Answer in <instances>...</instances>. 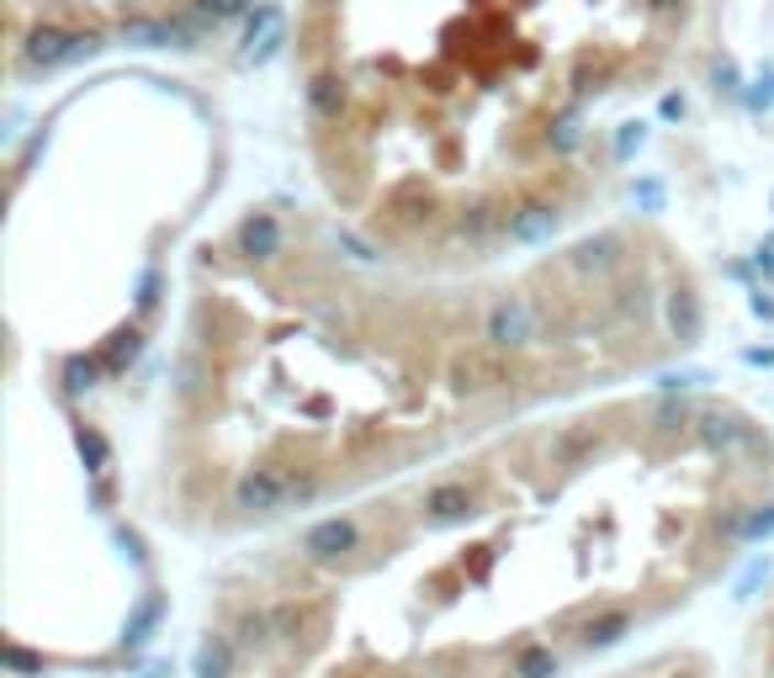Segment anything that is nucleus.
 <instances>
[{
	"mask_svg": "<svg viewBox=\"0 0 774 678\" xmlns=\"http://www.w3.org/2000/svg\"><path fill=\"white\" fill-rule=\"evenodd\" d=\"M483 340L494 355H515L526 345H537V308L526 297H499L488 313H483Z\"/></svg>",
	"mask_w": 774,
	"mask_h": 678,
	"instance_id": "f257e3e1",
	"label": "nucleus"
},
{
	"mask_svg": "<svg viewBox=\"0 0 774 678\" xmlns=\"http://www.w3.org/2000/svg\"><path fill=\"white\" fill-rule=\"evenodd\" d=\"M292 488H298V473L287 467H255L234 482V509L244 514H276V509H292Z\"/></svg>",
	"mask_w": 774,
	"mask_h": 678,
	"instance_id": "f03ea898",
	"label": "nucleus"
},
{
	"mask_svg": "<svg viewBox=\"0 0 774 678\" xmlns=\"http://www.w3.org/2000/svg\"><path fill=\"white\" fill-rule=\"evenodd\" d=\"M351 552H361L356 520H319L313 531H302V557L308 562H340Z\"/></svg>",
	"mask_w": 774,
	"mask_h": 678,
	"instance_id": "7ed1b4c3",
	"label": "nucleus"
},
{
	"mask_svg": "<svg viewBox=\"0 0 774 678\" xmlns=\"http://www.w3.org/2000/svg\"><path fill=\"white\" fill-rule=\"evenodd\" d=\"M473 514V488L467 482H435L424 499H419V520L430 531H446V525H462Z\"/></svg>",
	"mask_w": 774,
	"mask_h": 678,
	"instance_id": "20e7f679",
	"label": "nucleus"
},
{
	"mask_svg": "<svg viewBox=\"0 0 774 678\" xmlns=\"http://www.w3.org/2000/svg\"><path fill=\"white\" fill-rule=\"evenodd\" d=\"M239 642H234V631H208L202 642H197V657H191V674L197 678H234L239 668Z\"/></svg>",
	"mask_w": 774,
	"mask_h": 678,
	"instance_id": "39448f33",
	"label": "nucleus"
},
{
	"mask_svg": "<svg viewBox=\"0 0 774 678\" xmlns=\"http://www.w3.org/2000/svg\"><path fill=\"white\" fill-rule=\"evenodd\" d=\"M451 382L462 387V392H488V387H505L509 382V366L499 360V355H456L451 360Z\"/></svg>",
	"mask_w": 774,
	"mask_h": 678,
	"instance_id": "423d86ee",
	"label": "nucleus"
},
{
	"mask_svg": "<svg viewBox=\"0 0 774 678\" xmlns=\"http://www.w3.org/2000/svg\"><path fill=\"white\" fill-rule=\"evenodd\" d=\"M631 625H637V620H631V610H621V604H616V610H595L589 620H578V642L589 652H605V647H616V642H626Z\"/></svg>",
	"mask_w": 774,
	"mask_h": 678,
	"instance_id": "0eeeda50",
	"label": "nucleus"
},
{
	"mask_svg": "<svg viewBox=\"0 0 774 678\" xmlns=\"http://www.w3.org/2000/svg\"><path fill=\"white\" fill-rule=\"evenodd\" d=\"M234 642L244 657H266L270 647H281V642H276V625H270V610H239Z\"/></svg>",
	"mask_w": 774,
	"mask_h": 678,
	"instance_id": "6e6552de",
	"label": "nucleus"
},
{
	"mask_svg": "<svg viewBox=\"0 0 774 678\" xmlns=\"http://www.w3.org/2000/svg\"><path fill=\"white\" fill-rule=\"evenodd\" d=\"M64 59H75V37L64 27H37L27 37V48H22V64H32V69H48V64Z\"/></svg>",
	"mask_w": 774,
	"mask_h": 678,
	"instance_id": "1a4fd4ad",
	"label": "nucleus"
},
{
	"mask_svg": "<svg viewBox=\"0 0 774 678\" xmlns=\"http://www.w3.org/2000/svg\"><path fill=\"white\" fill-rule=\"evenodd\" d=\"M716 531L732 535V541H764V535H774V503H748V509H732L727 520H716Z\"/></svg>",
	"mask_w": 774,
	"mask_h": 678,
	"instance_id": "9d476101",
	"label": "nucleus"
},
{
	"mask_svg": "<svg viewBox=\"0 0 774 678\" xmlns=\"http://www.w3.org/2000/svg\"><path fill=\"white\" fill-rule=\"evenodd\" d=\"M239 249H244L250 260H270V255L281 249V229H276V218H270V212H250V218L239 223Z\"/></svg>",
	"mask_w": 774,
	"mask_h": 678,
	"instance_id": "9b49d317",
	"label": "nucleus"
},
{
	"mask_svg": "<svg viewBox=\"0 0 774 678\" xmlns=\"http://www.w3.org/2000/svg\"><path fill=\"white\" fill-rule=\"evenodd\" d=\"M552 234H557V212L546 202H526L520 212H509V238L515 244H541Z\"/></svg>",
	"mask_w": 774,
	"mask_h": 678,
	"instance_id": "f8f14e48",
	"label": "nucleus"
},
{
	"mask_svg": "<svg viewBox=\"0 0 774 678\" xmlns=\"http://www.w3.org/2000/svg\"><path fill=\"white\" fill-rule=\"evenodd\" d=\"M595 451H599V430H595V424H573V430H563V435L552 441L546 456H552L557 467H578V462H584V456H595Z\"/></svg>",
	"mask_w": 774,
	"mask_h": 678,
	"instance_id": "ddd939ff",
	"label": "nucleus"
},
{
	"mask_svg": "<svg viewBox=\"0 0 774 678\" xmlns=\"http://www.w3.org/2000/svg\"><path fill=\"white\" fill-rule=\"evenodd\" d=\"M563 674V657L546 647V642H526L509 663V678H557Z\"/></svg>",
	"mask_w": 774,
	"mask_h": 678,
	"instance_id": "4468645a",
	"label": "nucleus"
},
{
	"mask_svg": "<svg viewBox=\"0 0 774 678\" xmlns=\"http://www.w3.org/2000/svg\"><path fill=\"white\" fill-rule=\"evenodd\" d=\"M159 615H165V599H159V593H150V599H144V604L133 610V620H128V631H122V642H128V647L139 652V647H144V642H150V636H154V631H159Z\"/></svg>",
	"mask_w": 774,
	"mask_h": 678,
	"instance_id": "2eb2a0df",
	"label": "nucleus"
},
{
	"mask_svg": "<svg viewBox=\"0 0 774 678\" xmlns=\"http://www.w3.org/2000/svg\"><path fill=\"white\" fill-rule=\"evenodd\" d=\"M668 324H674V334H679V345H695L700 340V302L689 292L674 297V308H668Z\"/></svg>",
	"mask_w": 774,
	"mask_h": 678,
	"instance_id": "dca6fc26",
	"label": "nucleus"
},
{
	"mask_svg": "<svg viewBox=\"0 0 774 678\" xmlns=\"http://www.w3.org/2000/svg\"><path fill=\"white\" fill-rule=\"evenodd\" d=\"M139 351H144V334H139V329H128V334H118V340L101 351V360H107V371H128V366L139 360Z\"/></svg>",
	"mask_w": 774,
	"mask_h": 678,
	"instance_id": "f3484780",
	"label": "nucleus"
},
{
	"mask_svg": "<svg viewBox=\"0 0 774 678\" xmlns=\"http://www.w3.org/2000/svg\"><path fill=\"white\" fill-rule=\"evenodd\" d=\"M244 5H250V0H197V11H191L186 22H191V27L202 32V27H218V22H229V16H239Z\"/></svg>",
	"mask_w": 774,
	"mask_h": 678,
	"instance_id": "a211bd4d",
	"label": "nucleus"
},
{
	"mask_svg": "<svg viewBox=\"0 0 774 678\" xmlns=\"http://www.w3.org/2000/svg\"><path fill=\"white\" fill-rule=\"evenodd\" d=\"M308 101H313L324 118H340V107H345V90H340V80H334V75H319V80L308 86Z\"/></svg>",
	"mask_w": 774,
	"mask_h": 678,
	"instance_id": "6ab92c4d",
	"label": "nucleus"
},
{
	"mask_svg": "<svg viewBox=\"0 0 774 678\" xmlns=\"http://www.w3.org/2000/svg\"><path fill=\"white\" fill-rule=\"evenodd\" d=\"M75 441H80V456L90 462V473H107V467H112V451H107V441H101L96 430L80 424V430H75Z\"/></svg>",
	"mask_w": 774,
	"mask_h": 678,
	"instance_id": "aec40b11",
	"label": "nucleus"
},
{
	"mask_svg": "<svg viewBox=\"0 0 774 678\" xmlns=\"http://www.w3.org/2000/svg\"><path fill=\"white\" fill-rule=\"evenodd\" d=\"M270 625H276V642H298L302 636V610L298 604H270Z\"/></svg>",
	"mask_w": 774,
	"mask_h": 678,
	"instance_id": "412c9836",
	"label": "nucleus"
},
{
	"mask_svg": "<svg viewBox=\"0 0 774 678\" xmlns=\"http://www.w3.org/2000/svg\"><path fill=\"white\" fill-rule=\"evenodd\" d=\"M610 249H616V238L578 244V249H573V270H605V266H610Z\"/></svg>",
	"mask_w": 774,
	"mask_h": 678,
	"instance_id": "4be33fe9",
	"label": "nucleus"
},
{
	"mask_svg": "<svg viewBox=\"0 0 774 678\" xmlns=\"http://www.w3.org/2000/svg\"><path fill=\"white\" fill-rule=\"evenodd\" d=\"M64 387H69V392H90V387H96V360L75 355V360L64 366Z\"/></svg>",
	"mask_w": 774,
	"mask_h": 678,
	"instance_id": "5701e85b",
	"label": "nucleus"
},
{
	"mask_svg": "<svg viewBox=\"0 0 774 678\" xmlns=\"http://www.w3.org/2000/svg\"><path fill=\"white\" fill-rule=\"evenodd\" d=\"M674 5H679V0H653V11H674Z\"/></svg>",
	"mask_w": 774,
	"mask_h": 678,
	"instance_id": "b1692460",
	"label": "nucleus"
}]
</instances>
